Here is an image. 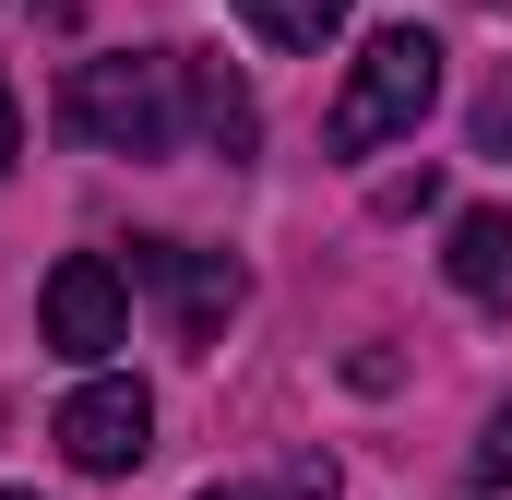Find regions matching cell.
Segmentation results:
<instances>
[{
    "label": "cell",
    "mask_w": 512,
    "mask_h": 500,
    "mask_svg": "<svg viewBox=\"0 0 512 500\" xmlns=\"http://www.w3.org/2000/svg\"><path fill=\"white\" fill-rule=\"evenodd\" d=\"M60 120L84 131L96 155H179V131H191L179 60H167V48H143V60H84L72 96H60Z\"/></svg>",
    "instance_id": "1"
},
{
    "label": "cell",
    "mask_w": 512,
    "mask_h": 500,
    "mask_svg": "<svg viewBox=\"0 0 512 500\" xmlns=\"http://www.w3.org/2000/svg\"><path fill=\"white\" fill-rule=\"evenodd\" d=\"M429 96H441V48L417 36V24H382L370 48H358V72H346V96H334V155H370V143H393V131L429 120Z\"/></svg>",
    "instance_id": "2"
},
{
    "label": "cell",
    "mask_w": 512,
    "mask_h": 500,
    "mask_svg": "<svg viewBox=\"0 0 512 500\" xmlns=\"http://www.w3.org/2000/svg\"><path fill=\"white\" fill-rule=\"evenodd\" d=\"M36 334L60 346V358H108V346H131V286L120 262H96V250H72V262H48V286H36Z\"/></svg>",
    "instance_id": "3"
},
{
    "label": "cell",
    "mask_w": 512,
    "mask_h": 500,
    "mask_svg": "<svg viewBox=\"0 0 512 500\" xmlns=\"http://www.w3.org/2000/svg\"><path fill=\"white\" fill-rule=\"evenodd\" d=\"M131 274L167 298V322H179V346H215L227 334V310H239V262L227 250H179V239H131Z\"/></svg>",
    "instance_id": "4"
},
{
    "label": "cell",
    "mask_w": 512,
    "mask_h": 500,
    "mask_svg": "<svg viewBox=\"0 0 512 500\" xmlns=\"http://www.w3.org/2000/svg\"><path fill=\"white\" fill-rule=\"evenodd\" d=\"M60 453H72L84 477H131V465L155 453V393H143V381H84V393L60 405Z\"/></svg>",
    "instance_id": "5"
},
{
    "label": "cell",
    "mask_w": 512,
    "mask_h": 500,
    "mask_svg": "<svg viewBox=\"0 0 512 500\" xmlns=\"http://www.w3.org/2000/svg\"><path fill=\"white\" fill-rule=\"evenodd\" d=\"M441 274H453L465 298H512V215H501V203H465V215H453Z\"/></svg>",
    "instance_id": "6"
},
{
    "label": "cell",
    "mask_w": 512,
    "mask_h": 500,
    "mask_svg": "<svg viewBox=\"0 0 512 500\" xmlns=\"http://www.w3.org/2000/svg\"><path fill=\"white\" fill-rule=\"evenodd\" d=\"M179 96H191V131H203L215 155H251V143H262V108H251V84H239V72L179 60Z\"/></svg>",
    "instance_id": "7"
},
{
    "label": "cell",
    "mask_w": 512,
    "mask_h": 500,
    "mask_svg": "<svg viewBox=\"0 0 512 500\" xmlns=\"http://www.w3.org/2000/svg\"><path fill=\"white\" fill-rule=\"evenodd\" d=\"M239 12H251L274 48H334L346 36V0H239Z\"/></svg>",
    "instance_id": "8"
},
{
    "label": "cell",
    "mask_w": 512,
    "mask_h": 500,
    "mask_svg": "<svg viewBox=\"0 0 512 500\" xmlns=\"http://www.w3.org/2000/svg\"><path fill=\"white\" fill-rule=\"evenodd\" d=\"M477 489H512V405L477 429Z\"/></svg>",
    "instance_id": "9"
},
{
    "label": "cell",
    "mask_w": 512,
    "mask_h": 500,
    "mask_svg": "<svg viewBox=\"0 0 512 500\" xmlns=\"http://www.w3.org/2000/svg\"><path fill=\"white\" fill-rule=\"evenodd\" d=\"M477 143H489V155H512V72L477 96Z\"/></svg>",
    "instance_id": "10"
},
{
    "label": "cell",
    "mask_w": 512,
    "mask_h": 500,
    "mask_svg": "<svg viewBox=\"0 0 512 500\" xmlns=\"http://www.w3.org/2000/svg\"><path fill=\"white\" fill-rule=\"evenodd\" d=\"M24 155V108H12V84H0V167Z\"/></svg>",
    "instance_id": "11"
},
{
    "label": "cell",
    "mask_w": 512,
    "mask_h": 500,
    "mask_svg": "<svg viewBox=\"0 0 512 500\" xmlns=\"http://www.w3.org/2000/svg\"><path fill=\"white\" fill-rule=\"evenodd\" d=\"M203 500H262V489H203Z\"/></svg>",
    "instance_id": "12"
},
{
    "label": "cell",
    "mask_w": 512,
    "mask_h": 500,
    "mask_svg": "<svg viewBox=\"0 0 512 500\" xmlns=\"http://www.w3.org/2000/svg\"><path fill=\"white\" fill-rule=\"evenodd\" d=\"M0 500H36V489H0Z\"/></svg>",
    "instance_id": "13"
}]
</instances>
